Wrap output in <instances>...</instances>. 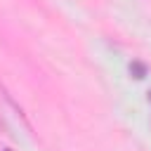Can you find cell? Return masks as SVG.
Wrapping results in <instances>:
<instances>
[{
    "label": "cell",
    "mask_w": 151,
    "mask_h": 151,
    "mask_svg": "<svg viewBox=\"0 0 151 151\" xmlns=\"http://www.w3.org/2000/svg\"><path fill=\"white\" fill-rule=\"evenodd\" d=\"M130 76L137 78V80L146 78V64H144V61H132V64H130Z\"/></svg>",
    "instance_id": "obj_1"
},
{
    "label": "cell",
    "mask_w": 151,
    "mask_h": 151,
    "mask_svg": "<svg viewBox=\"0 0 151 151\" xmlns=\"http://www.w3.org/2000/svg\"><path fill=\"white\" fill-rule=\"evenodd\" d=\"M2 151H12V149H2Z\"/></svg>",
    "instance_id": "obj_3"
},
{
    "label": "cell",
    "mask_w": 151,
    "mask_h": 151,
    "mask_svg": "<svg viewBox=\"0 0 151 151\" xmlns=\"http://www.w3.org/2000/svg\"><path fill=\"white\" fill-rule=\"evenodd\" d=\"M149 101H151V90H149Z\"/></svg>",
    "instance_id": "obj_2"
}]
</instances>
